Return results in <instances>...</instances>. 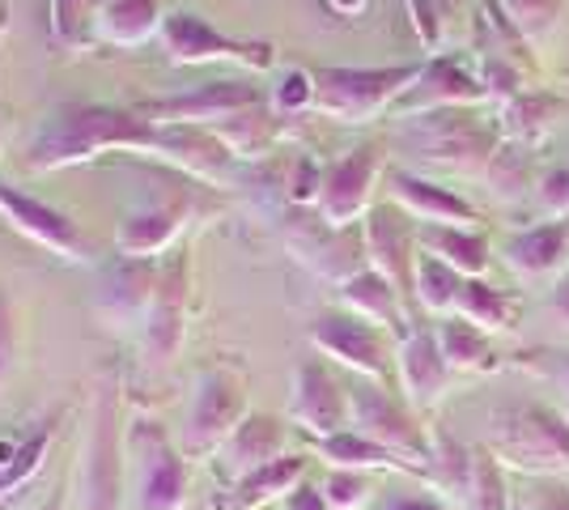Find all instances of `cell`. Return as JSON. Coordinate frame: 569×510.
Listing matches in <instances>:
<instances>
[{
    "label": "cell",
    "mask_w": 569,
    "mask_h": 510,
    "mask_svg": "<svg viewBox=\"0 0 569 510\" xmlns=\"http://www.w3.org/2000/svg\"><path fill=\"white\" fill-rule=\"evenodd\" d=\"M284 442H289V430H284L281 417L277 413H247V421H242L234 434L226 438V447L217 451L221 472H226V477H230V486H234V481L251 477V472L263 468V463L289 456V451H284Z\"/></svg>",
    "instance_id": "25"
},
{
    "label": "cell",
    "mask_w": 569,
    "mask_h": 510,
    "mask_svg": "<svg viewBox=\"0 0 569 510\" xmlns=\"http://www.w3.org/2000/svg\"><path fill=\"white\" fill-rule=\"evenodd\" d=\"M382 510H451L442 498H433V493H400V498H391Z\"/></svg>",
    "instance_id": "48"
},
{
    "label": "cell",
    "mask_w": 569,
    "mask_h": 510,
    "mask_svg": "<svg viewBox=\"0 0 569 510\" xmlns=\"http://www.w3.org/2000/svg\"><path fill=\"white\" fill-rule=\"evenodd\" d=\"M400 146L417 167L459 179H485L501 137L493 123L476 120L472 111H429L400 120Z\"/></svg>",
    "instance_id": "3"
},
{
    "label": "cell",
    "mask_w": 569,
    "mask_h": 510,
    "mask_svg": "<svg viewBox=\"0 0 569 510\" xmlns=\"http://www.w3.org/2000/svg\"><path fill=\"white\" fill-rule=\"evenodd\" d=\"M204 213L200 204V192L196 188H158V192L141 200L116 234V251L123 260H158L179 247V239L188 234V226Z\"/></svg>",
    "instance_id": "11"
},
{
    "label": "cell",
    "mask_w": 569,
    "mask_h": 510,
    "mask_svg": "<svg viewBox=\"0 0 569 510\" xmlns=\"http://www.w3.org/2000/svg\"><path fill=\"white\" fill-rule=\"evenodd\" d=\"M493 4L501 9L506 26L527 43L548 39L557 26V13H561V0H493Z\"/></svg>",
    "instance_id": "39"
},
{
    "label": "cell",
    "mask_w": 569,
    "mask_h": 510,
    "mask_svg": "<svg viewBox=\"0 0 569 510\" xmlns=\"http://www.w3.org/2000/svg\"><path fill=\"white\" fill-rule=\"evenodd\" d=\"M340 293V307L349 311V316L366 319V323H375V328H391V332H408L412 323H408V311H403V298L400 290L375 272V268H366V272H357L353 281H345V286H336Z\"/></svg>",
    "instance_id": "27"
},
{
    "label": "cell",
    "mask_w": 569,
    "mask_h": 510,
    "mask_svg": "<svg viewBox=\"0 0 569 510\" xmlns=\"http://www.w3.org/2000/svg\"><path fill=\"white\" fill-rule=\"evenodd\" d=\"M531 162H536V153H531L527 146L501 141L498 153H493V162H489V170H485L489 192L498 196L501 204H519L522 196H531V188L540 183V179H531Z\"/></svg>",
    "instance_id": "37"
},
{
    "label": "cell",
    "mask_w": 569,
    "mask_h": 510,
    "mask_svg": "<svg viewBox=\"0 0 569 510\" xmlns=\"http://www.w3.org/2000/svg\"><path fill=\"white\" fill-rule=\"evenodd\" d=\"M468 510H515L510 507V486H506V472L493 460V451H476L472 456V481H468Z\"/></svg>",
    "instance_id": "38"
},
{
    "label": "cell",
    "mask_w": 569,
    "mask_h": 510,
    "mask_svg": "<svg viewBox=\"0 0 569 510\" xmlns=\"http://www.w3.org/2000/svg\"><path fill=\"white\" fill-rule=\"evenodd\" d=\"M18 362H22V328H18L13 302L0 293V404H4V396L13 388Z\"/></svg>",
    "instance_id": "42"
},
{
    "label": "cell",
    "mask_w": 569,
    "mask_h": 510,
    "mask_svg": "<svg viewBox=\"0 0 569 510\" xmlns=\"http://www.w3.org/2000/svg\"><path fill=\"white\" fill-rule=\"evenodd\" d=\"M323 498L332 510H366L375 498V472H353V468H328L319 481Z\"/></svg>",
    "instance_id": "41"
},
{
    "label": "cell",
    "mask_w": 569,
    "mask_h": 510,
    "mask_svg": "<svg viewBox=\"0 0 569 510\" xmlns=\"http://www.w3.org/2000/svg\"><path fill=\"white\" fill-rule=\"evenodd\" d=\"M242 421H247V379H242V370L226 362L204 366L196 374V388H191L179 451L188 460H209L226 447V438L234 434Z\"/></svg>",
    "instance_id": "8"
},
{
    "label": "cell",
    "mask_w": 569,
    "mask_h": 510,
    "mask_svg": "<svg viewBox=\"0 0 569 510\" xmlns=\"http://www.w3.org/2000/svg\"><path fill=\"white\" fill-rule=\"evenodd\" d=\"M548 358V374H552V379H557V383H561V388L569 391V353H545Z\"/></svg>",
    "instance_id": "50"
},
{
    "label": "cell",
    "mask_w": 569,
    "mask_h": 510,
    "mask_svg": "<svg viewBox=\"0 0 569 510\" xmlns=\"http://www.w3.org/2000/svg\"><path fill=\"white\" fill-rule=\"evenodd\" d=\"M162 22H167L162 0H107L98 39L116 48H141L153 34H162Z\"/></svg>",
    "instance_id": "30"
},
{
    "label": "cell",
    "mask_w": 569,
    "mask_h": 510,
    "mask_svg": "<svg viewBox=\"0 0 569 510\" xmlns=\"http://www.w3.org/2000/svg\"><path fill=\"white\" fill-rule=\"evenodd\" d=\"M188 298H191V251L174 247L162 264V286L153 298V311L141 323V353L153 366H167L188 337Z\"/></svg>",
    "instance_id": "15"
},
{
    "label": "cell",
    "mask_w": 569,
    "mask_h": 510,
    "mask_svg": "<svg viewBox=\"0 0 569 510\" xmlns=\"http://www.w3.org/2000/svg\"><path fill=\"white\" fill-rule=\"evenodd\" d=\"M319 188H323V167H319L310 153H298V158L289 162V179H284L289 204H293V209H315Z\"/></svg>",
    "instance_id": "43"
},
{
    "label": "cell",
    "mask_w": 569,
    "mask_h": 510,
    "mask_svg": "<svg viewBox=\"0 0 569 510\" xmlns=\"http://www.w3.org/2000/svg\"><path fill=\"white\" fill-rule=\"evenodd\" d=\"M522 510H569V481L557 477H527L522 489Z\"/></svg>",
    "instance_id": "45"
},
{
    "label": "cell",
    "mask_w": 569,
    "mask_h": 510,
    "mask_svg": "<svg viewBox=\"0 0 569 510\" xmlns=\"http://www.w3.org/2000/svg\"><path fill=\"white\" fill-rule=\"evenodd\" d=\"M289 421L307 430L315 442L349 430V388L319 358H302L289 383Z\"/></svg>",
    "instance_id": "17"
},
{
    "label": "cell",
    "mask_w": 569,
    "mask_h": 510,
    "mask_svg": "<svg viewBox=\"0 0 569 510\" xmlns=\"http://www.w3.org/2000/svg\"><path fill=\"white\" fill-rule=\"evenodd\" d=\"M162 286V264L158 260H123L116 256V264L102 272L94 293V311L107 328H141L153 298Z\"/></svg>",
    "instance_id": "21"
},
{
    "label": "cell",
    "mask_w": 569,
    "mask_h": 510,
    "mask_svg": "<svg viewBox=\"0 0 569 510\" xmlns=\"http://www.w3.org/2000/svg\"><path fill=\"white\" fill-rule=\"evenodd\" d=\"M463 281H468V277H459L451 264H442V260H433V256L421 251V256H417V277H412V298H417L421 311L447 319V316H455V302H459Z\"/></svg>",
    "instance_id": "36"
},
{
    "label": "cell",
    "mask_w": 569,
    "mask_h": 510,
    "mask_svg": "<svg viewBox=\"0 0 569 510\" xmlns=\"http://www.w3.org/2000/svg\"><path fill=\"white\" fill-rule=\"evenodd\" d=\"M382 174V149L379 146H357L345 158H336L323 167V188H319V218L332 226H357L375 204L370 196L379 188Z\"/></svg>",
    "instance_id": "16"
},
{
    "label": "cell",
    "mask_w": 569,
    "mask_h": 510,
    "mask_svg": "<svg viewBox=\"0 0 569 510\" xmlns=\"http://www.w3.org/2000/svg\"><path fill=\"white\" fill-rule=\"evenodd\" d=\"M328 9H332V13H340V18H353V13H361V9H366V0H328Z\"/></svg>",
    "instance_id": "51"
},
{
    "label": "cell",
    "mask_w": 569,
    "mask_h": 510,
    "mask_svg": "<svg viewBox=\"0 0 569 510\" xmlns=\"http://www.w3.org/2000/svg\"><path fill=\"white\" fill-rule=\"evenodd\" d=\"M349 430L387 447L391 456H400L408 463V472L426 477L433 442L417 426V413L403 400H396L387 391V383H370V379H353L349 383Z\"/></svg>",
    "instance_id": "9"
},
{
    "label": "cell",
    "mask_w": 569,
    "mask_h": 510,
    "mask_svg": "<svg viewBox=\"0 0 569 510\" xmlns=\"http://www.w3.org/2000/svg\"><path fill=\"white\" fill-rule=\"evenodd\" d=\"M396 379H400L403 404L412 413H429L442 404V396L451 388V366L442 358V344L433 337V328H408L396 344Z\"/></svg>",
    "instance_id": "22"
},
{
    "label": "cell",
    "mask_w": 569,
    "mask_h": 510,
    "mask_svg": "<svg viewBox=\"0 0 569 510\" xmlns=\"http://www.w3.org/2000/svg\"><path fill=\"white\" fill-rule=\"evenodd\" d=\"M307 340L323 358H332L345 370H353L357 379H370V383H387L391 379V358L396 353H391V344L382 337V328L349 316V311L315 316L307 328Z\"/></svg>",
    "instance_id": "13"
},
{
    "label": "cell",
    "mask_w": 569,
    "mask_h": 510,
    "mask_svg": "<svg viewBox=\"0 0 569 510\" xmlns=\"http://www.w3.org/2000/svg\"><path fill=\"white\" fill-rule=\"evenodd\" d=\"M480 102H489L480 73H472L468 64H459L451 56H433L426 60L421 77L408 86V94L396 102V120H412V116H429V111H472Z\"/></svg>",
    "instance_id": "20"
},
{
    "label": "cell",
    "mask_w": 569,
    "mask_h": 510,
    "mask_svg": "<svg viewBox=\"0 0 569 510\" xmlns=\"http://www.w3.org/2000/svg\"><path fill=\"white\" fill-rule=\"evenodd\" d=\"M319 456L328 460V468H353V472H382V468H400L408 472V463L400 456H391L387 447L361 438L357 430H340L332 438H319Z\"/></svg>",
    "instance_id": "35"
},
{
    "label": "cell",
    "mask_w": 569,
    "mask_h": 510,
    "mask_svg": "<svg viewBox=\"0 0 569 510\" xmlns=\"http://www.w3.org/2000/svg\"><path fill=\"white\" fill-rule=\"evenodd\" d=\"M268 94L256 81H242V77H221V81H204L188 94H170V98H149L141 102L144 120L153 123H191V128H221L226 120H234L251 107H263Z\"/></svg>",
    "instance_id": "12"
},
{
    "label": "cell",
    "mask_w": 569,
    "mask_h": 510,
    "mask_svg": "<svg viewBox=\"0 0 569 510\" xmlns=\"http://www.w3.org/2000/svg\"><path fill=\"white\" fill-rule=\"evenodd\" d=\"M4 26H9V0H0V39H4Z\"/></svg>",
    "instance_id": "53"
},
{
    "label": "cell",
    "mask_w": 569,
    "mask_h": 510,
    "mask_svg": "<svg viewBox=\"0 0 569 510\" xmlns=\"http://www.w3.org/2000/svg\"><path fill=\"white\" fill-rule=\"evenodd\" d=\"M361 230H366V260H370V268L382 272L400 290L403 302H417L412 298V277H417L421 247H417L412 218L403 213L400 204H375L361 221Z\"/></svg>",
    "instance_id": "19"
},
{
    "label": "cell",
    "mask_w": 569,
    "mask_h": 510,
    "mask_svg": "<svg viewBox=\"0 0 569 510\" xmlns=\"http://www.w3.org/2000/svg\"><path fill=\"white\" fill-rule=\"evenodd\" d=\"M77 510H119L128 493V426H123V396L119 374L102 370L90 400L86 438L77 447Z\"/></svg>",
    "instance_id": "2"
},
{
    "label": "cell",
    "mask_w": 569,
    "mask_h": 510,
    "mask_svg": "<svg viewBox=\"0 0 569 510\" xmlns=\"http://www.w3.org/2000/svg\"><path fill=\"white\" fill-rule=\"evenodd\" d=\"M128 493L132 510H188L191 468L158 417L128 421Z\"/></svg>",
    "instance_id": "5"
},
{
    "label": "cell",
    "mask_w": 569,
    "mask_h": 510,
    "mask_svg": "<svg viewBox=\"0 0 569 510\" xmlns=\"http://www.w3.org/2000/svg\"><path fill=\"white\" fill-rule=\"evenodd\" d=\"M501 260L522 281H557L569 268V221H540L515 230L501 243Z\"/></svg>",
    "instance_id": "24"
},
{
    "label": "cell",
    "mask_w": 569,
    "mask_h": 510,
    "mask_svg": "<svg viewBox=\"0 0 569 510\" xmlns=\"http://www.w3.org/2000/svg\"><path fill=\"white\" fill-rule=\"evenodd\" d=\"M268 107L281 120H298V116L315 111V73L310 69H284L277 77V86L268 90Z\"/></svg>",
    "instance_id": "40"
},
{
    "label": "cell",
    "mask_w": 569,
    "mask_h": 510,
    "mask_svg": "<svg viewBox=\"0 0 569 510\" xmlns=\"http://www.w3.org/2000/svg\"><path fill=\"white\" fill-rule=\"evenodd\" d=\"M548 311L561 319V323H569V268L557 277V286H552V293H548Z\"/></svg>",
    "instance_id": "49"
},
{
    "label": "cell",
    "mask_w": 569,
    "mask_h": 510,
    "mask_svg": "<svg viewBox=\"0 0 569 510\" xmlns=\"http://www.w3.org/2000/svg\"><path fill=\"white\" fill-rule=\"evenodd\" d=\"M417 247L451 264L459 277H485L489 272V239L468 226H417Z\"/></svg>",
    "instance_id": "28"
},
{
    "label": "cell",
    "mask_w": 569,
    "mask_h": 510,
    "mask_svg": "<svg viewBox=\"0 0 569 510\" xmlns=\"http://www.w3.org/2000/svg\"><path fill=\"white\" fill-rule=\"evenodd\" d=\"M102 153H162V123L144 120L137 107L107 102H64L34 128L26 146V167L34 174L86 167Z\"/></svg>",
    "instance_id": "1"
},
{
    "label": "cell",
    "mask_w": 569,
    "mask_h": 510,
    "mask_svg": "<svg viewBox=\"0 0 569 510\" xmlns=\"http://www.w3.org/2000/svg\"><path fill=\"white\" fill-rule=\"evenodd\" d=\"M561 111V102L552 94H540V90H522L515 102L501 107V141H515V146L536 149L545 141V132L552 128Z\"/></svg>",
    "instance_id": "34"
},
{
    "label": "cell",
    "mask_w": 569,
    "mask_h": 510,
    "mask_svg": "<svg viewBox=\"0 0 569 510\" xmlns=\"http://www.w3.org/2000/svg\"><path fill=\"white\" fill-rule=\"evenodd\" d=\"M281 239L293 251V260L310 268L319 281L328 286H345L357 272H366V230L357 226H332L319 218V209H293L284 204L281 213Z\"/></svg>",
    "instance_id": "7"
},
{
    "label": "cell",
    "mask_w": 569,
    "mask_h": 510,
    "mask_svg": "<svg viewBox=\"0 0 569 510\" xmlns=\"http://www.w3.org/2000/svg\"><path fill=\"white\" fill-rule=\"evenodd\" d=\"M493 460L522 477L569 481V421L545 404H501L489 417Z\"/></svg>",
    "instance_id": "4"
},
{
    "label": "cell",
    "mask_w": 569,
    "mask_h": 510,
    "mask_svg": "<svg viewBox=\"0 0 569 510\" xmlns=\"http://www.w3.org/2000/svg\"><path fill=\"white\" fill-rule=\"evenodd\" d=\"M102 4L107 0H48V30L56 48L64 51H94L98 22H102Z\"/></svg>",
    "instance_id": "33"
},
{
    "label": "cell",
    "mask_w": 569,
    "mask_h": 510,
    "mask_svg": "<svg viewBox=\"0 0 569 510\" xmlns=\"http://www.w3.org/2000/svg\"><path fill=\"white\" fill-rule=\"evenodd\" d=\"M515 510H522V507H515Z\"/></svg>",
    "instance_id": "54"
},
{
    "label": "cell",
    "mask_w": 569,
    "mask_h": 510,
    "mask_svg": "<svg viewBox=\"0 0 569 510\" xmlns=\"http://www.w3.org/2000/svg\"><path fill=\"white\" fill-rule=\"evenodd\" d=\"M536 204L548 221H569V167H552L536 183Z\"/></svg>",
    "instance_id": "44"
},
{
    "label": "cell",
    "mask_w": 569,
    "mask_h": 510,
    "mask_svg": "<svg viewBox=\"0 0 569 510\" xmlns=\"http://www.w3.org/2000/svg\"><path fill=\"white\" fill-rule=\"evenodd\" d=\"M426 64H382V69H315V111L336 123H370L382 111H396L408 86Z\"/></svg>",
    "instance_id": "6"
},
{
    "label": "cell",
    "mask_w": 569,
    "mask_h": 510,
    "mask_svg": "<svg viewBox=\"0 0 569 510\" xmlns=\"http://www.w3.org/2000/svg\"><path fill=\"white\" fill-rule=\"evenodd\" d=\"M281 510H332V507H328L323 489H319V486H307V481H302V486L293 489V493H284Z\"/></svg>",
    "instance_id": "47"
},
{
    "label": "cell",
    "mask_w": 569,
    "mask_h": 510,
    "mask_svg": "<svg viewBox=\"0 0 569 510\" xmlns=\"http://www.w3.org/2000/svg\"><path fill=\"white\" fill-rule=\"evenodd\" d=\"M387 188H391V204H400L417 226H468L472 230L480 213L459 192L433 183L421 170L396 167L387 170Z\"/></svg>",
    "instance_id": "23"
},
{
    "label": "cell",
    "mask_w": 569,
    "mask_h": 510,
    "mask_svg": "<svg viewBox=\"0 0 569 510\" xmlns=\"http://www.w3.org/2000/svg\"><path fill=\"white\" fill-rule=\"evenodd\" d=\"M307 468H310V456H281V460L263 463L256 468L251 477H242L234 486H226L221 493H213V510H263V507H281L284 493H293V489L307 481Z\"/></svg>",
    "instance_id": "26"
},
{
    "label": "cell",
    "mask_w": 569,
    "mask_h": 510,
    "mask_svg": "<svg viewBox=\"0 0 569 510\" xmlns=\"http://www.w3.org/2000/svg\"><path fill=\"white\" fill-rule=\"evenodd\" d=\"M39 510H69V489L56 486V489H51L48 502H39Z\"/></svg>",
    "instance_id": "52"
},
{
    "label": "cell",
    "mask_w": 569,
    "mask_h": 510,
    "mask_svg": "<svg viewBox=\"0 0 569 510\" xmlns=\"http://www.w3.org/2000/svg\"><path fill=\"white\" fill-rule=\"evenodd\" d=\"M433 337L442 344V358L451 366V374H489V370H498V344H493V337L480 332L468 319H438Z\"/></svg>",
    "instance_id": "29"
},
{
    "label": "cell",
    "mask_w": 569,
    "mask_h": 510,
    "mask_svg": "<svg viewBox=\"0 0 569 510\" xmlns=\"http://www.w3.org/2000/svg\"><path fill=\"white\" fill-rule=\"evenodd\" d=\"M162 48L170 64H242V69H272L277 48L268 39H234L209 26L191 9H174L162 22Z\"/></svg>",
    "instance_id": "10"
},
{
    "label": "cell",
    "mask_w": 569,
    "mask_h": 510,
    "mask_svg": "<svg viewBox=\"0 0 569 510\" xmlns=\"http://www.w3.org/2000/svg\"><path fill=\"white\" fill-rule=\"evenodd\" d=\"M455 316L476 323L489 337H498V332H510L519 323V307H515L510 293L493 290L485 277H468L463 290H459V302H455Z\"/></svg>",
    "instance_id": "32"
},
{
    "label": "cell",
    "mask_w": 569,
    "mask_h": 510,
    "mask_svg": "<svg viewBox=\"0 0 569 510\" xmlns=\"http://www.w3.org/2000/svg\"><path fill=\"white\" fill-rule=\"evenodd\" d=\"M64 421H69V404L26 417L18 426H0V507H9L13 498H22L26 489L39 481L51 442H56Z\"/></svg>",
    "instance_id": "14"
},
{
    "label": "cell",
    "mask_w": 569,
    "mask_h": 510,
    "mask_svg": "<svg viewBox=\"0 0 569 510\" xmlns=\"http://www.w3.org/2000/svg\"><path fill=\"white\" fill-rule=\"evenodd\" d=\"M281 116L263 102V107H251V111H242L234 120H226L221 128H213L217 137H221V146L234 153L238 162H263L277 141H281Z\"/></svg>",
    "instance_id": "31"
},
{
    "label": "cell",
    "mask_w": 569,
    "mask_h": 510,
    "mask_svg": "<svg viewBox=\"0 0 569 510\" xmlns=\"http://www.w3.org/2000/svg\"><path fill=\"white\" fill-rule=\"evenodd\" d=\"M408 4V18H412V30L426 48H438L442 43V9L438 0H403Z\"/></svg>",
    "instance_id": "46"
},
{
    "label": "cell",
    "mask_w": 569,
    "mask_h": 510,
    "mask_svg": "<svg viewBox=\"0 0 569 510\" xmlns=\"http://www.w3.org/2000/svg\"><path fill=\"white\" fill-rule=\"evenodd\" d=\"M0 218L9 221L18 234H26L30 243H39L43 251H51L56 260H64V264H90V260H94L90 239H86L60 209L34 200V196L22 192V188L0 183Z\"/></svg>",
    "instance_id": "18"
}]
</instances>
